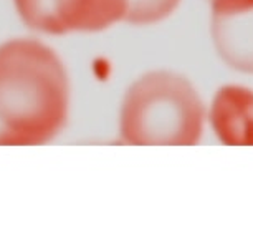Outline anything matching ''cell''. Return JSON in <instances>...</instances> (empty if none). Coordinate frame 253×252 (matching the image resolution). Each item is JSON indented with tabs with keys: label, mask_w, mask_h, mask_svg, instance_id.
Segmentation results:
<instances>
[{
	"label": "cell",
	"mask_w": 253,
	"mask_h": 252,
	"mask_svg": "<svg viewBox=\"0 0 253 252\" xmlns=\"http://www.w3.org/2000/svg\"><path fill=\"white\" fill-rule=\"evenodd\" d=\"M68 106V75L50 47L28 39L0 45V146L53 140Z\"/></svg>",
	"instance_id": "obj_1"
},
{
	"label": "cell",
	"mask_w": 253,
	"mask_h": 252,
	"mask_svg": "<svg viewBox=\"0 0 253 252\" xmlns=\"http://www.w3.org/2000/svg\"><path fill=\"white\" fill-rule=\"evenodd\" d=\"M204 103L189 78L169 70L147 71L124 95L119 131L142 146L197 145L204 133Z\"/></svg>",
	"instance_id": "obj_2"
},
{
	"label": "cell",
	"mask_w": 253,
	"mask_h": 252,
	"mask_svg": "<svg viewBox=\"0 0 253 252\" xmlns=\"http://www.w3.org/2000/svg\"><path fill=\"white\" fill-rule=\"evenodd\" d=\"M131 0H15L22 20L45 33L99 32L124 20Z\"/></svg>",
	"instance_id": "obj_3"
},
{
	"label": "cell",
	"mask_w": 253,
	"mask_h": 252,
	"mask_svg": "<svg viewBox=\"0 0 253 252\" xmlns=\"http://www.w3.org/2000/svg\"><path fill=\"white\" fill-rule=\"evenodd\" d=\"M210 35L227 66L253 73V0H210Z\"/></svg>",
	"instance_id": "obj_4"
},
{
	"label": "cell",
	"mask_w": 253,
	"mask_h": 252,
	"mask_svg": "<svg viewBox=\"0 0 253 252\" xmlns=\"http://www.w3.org/2000/svg\"><path fill=\"white\" fill-rule=\"evenodd\" d=\"M215 136L228 146H253V90L227 85L215 93L209 111Z\"/></svg>",
	"instance_id": "obj_5"
},
{
	"label": "cell",
	"mask_w": 253,
	"mask_h": 252,
	"mask_svg": "<svg viewBox=\"0 0 253 252\" xmlns=\"http://www.w3.org/2000/svg\"><path fill=\"white\" fill-rule=\"evenodd\" d=\"M182 0H131L126 22L134 25H151L164 20Z\"/></svg>",
	"instance_id": "obj_6"
}]
</instances>
